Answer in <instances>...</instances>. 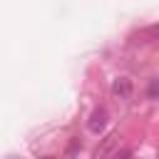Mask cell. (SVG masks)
Returning <instances> with one entry per match:
<instances>
[{"label":"cell","instance_id":"1","mask_svg":"<svg viewBox=\"0 0 159 159\" xmlns=\"http://www.w3.org/2000/svg\"><path fill=\"white\" fill-rule=\"evenodd\" d=\"M107 119H109L107 109H104V107H97V109L89 114V122H87L89 132H92V134H99V132H104V127H107Z\"/></svg>","mask_w":159,"mask_h":159},{"label":"cell","instance_id":"2","mask_svg":"<svg viewBox=\"0 0 159 159\" xmlns=\"http://www.w3.org/2000/svg\"><path fill=\"white\" fill-rule=\"evenodd\" d=\"M112 92H114L117 97L127 99V97H132V82H129L127 77H117L114 84H112Z\"/></svg>","mask_w":159,"mask_h":159},{"label":"cell","instance_id":"3","mask_svg":"<svg viewBox=\"0 0 159 159\" xmlns=\"http://www.w3.org/2000/svg\"><path fill=\"white\" fill-rule=\"evenodd\" d=\"M149 97H152V99L159 97V80H152V82H149Z\"/></svg>","mask_w":159,"mask_h":159},{"label":"cell","instance_id":"4","mask_svg":"<svg viewBox=\"0 0 159 159\" xmlns=\"http://www.w3.org/2000/svg\"><path fill=\"white\" fill-rule=\"evenodd\" d=\"M129 157V149H124V152H119V154H114V159H127Z\"/></svg>","mask_w":159,"mask_h":159}]
</instances>
